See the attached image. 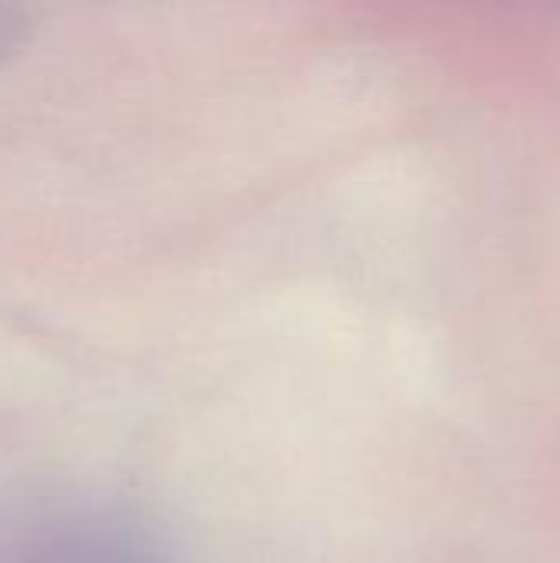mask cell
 <instances>
[{
    "label": "cell",
    "mask_w": 560,
    "mask_h": 563,
    "mask_svg": "<svg viewBox=\"0 0 560 563\" xmlns=\"http://www.w3.org/2000/svg\"><path fill=\"white\" fill-rule=\"evenodd\" d=\"M0 563H182L139 515L92 501L53 498L26 508L0 541Z\"/></svg>",
    "instance_id": "obj_1"
},
{
    "label": "cell",
    "mask_w": 560,
    "mask_h": 563,
    "mask_svg": "<svg viewBox=\"0 0 560 563\" xmlns=\"http://www.w3.org/2000/svg\"><path fill=\"white\" fill-rule=\"evenodd\" d=\"M20 36H23V20H20V10L10 3V0H0V66L17 53L20 46Z\"/></svg>",
    "instance_id": "obj_2"
}]
</instances>
